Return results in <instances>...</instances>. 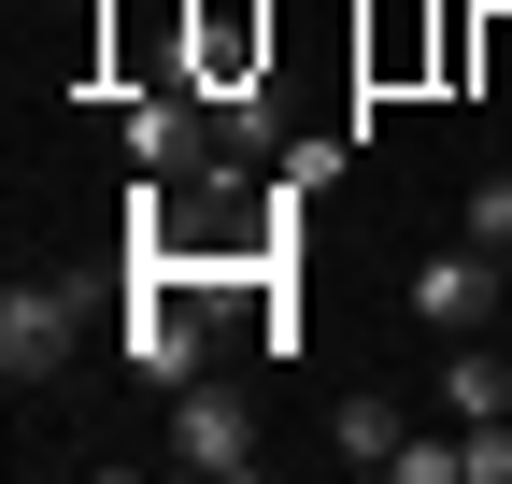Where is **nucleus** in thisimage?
Wrapping results in <instances>:
<instances>
[{
	"label": "nucleus",
	"instance_id": "nucleus-2",
	"mask_svg": "<svg viewBox=\"0 0 512 484\" xmlns=\"http://www.w3.org/2000/svg\"><path fill=\"white\" fill-rule=\"evenodd\" d=\"M72 342H86V299L72 285H15L0 299V385H57Z\"/></svg>",
	"mask_w": 512,
	"mask_h": 484
},
{
	"label": "nucleus",
	"instance_id": "nucleus-10",
	"mask_svg": "<svg viewBox=\"0 0 512 484\" xmlns=\"http://www.w3.org/2000/svg\"><path fill=\"white\" fill-rule=\"evenodd\" d=\"M498 271H512V257H498Z\"/></svg>",
	"mask_w": 512,
	"mask_h": 484
},
{
	"label": "nucleus",
	"instance_id": "nucleus-9",
	"mask_svg": "<svg viewBox=\"0 0 512 484\" xmlns=\"http://www.w3.org/2000/svg\"><path fill=\"white\" fill-rule=\"evenodd\" d=\"M470 242H484V257H512V186H484V200H470Z\"/></svg>",
	"mask_w": 512,
	"mask_h": 484
},
{
	"label": "nucleus",
	"instance_id": "nucleus-7",
	"mask_svg": "<svg viewBox=\"0 0 512 484\" xmlns=\"http://www.w3.org/2000/svg\"><path fill=\"white\" fill-rule=\"evenodd\" d=\"M342 470H384V456H399V399H342Z\"/></svg>",
	"mask_w": 512,
	"mask_h": 484
},
{
	"label": "nucleus",
	"instance_id": "nucleus-1",
	"mask_svg": "<svg viewBox=\"0 0 512 484\" xmlns=\"http://www.w3.org/2000/svg\"><path fill=\"white\" fill-rule=\"evenodd\" d=\"M128 371L143 385H200V271H171V257H143V285H128Z\"/></svg>",
	"mask_w": 512,
	"mask_h": 484
},
{
	"label": "nucleus",
	"instance_id": "nucleus-4",
	"mask_svg": "<svg viewBox=\"0 0 512 484\" xmlns=\"http://www.w3.org/2000/svg\"><path fill=\"white\" fill-rule=\"evenodd\" d=\"M498 299H512V271L484 257V242H456V257H427V271H413V314H427V328H484Z\"/></svg>",
	"mask_w": 512,
	"mask_h": 484
},
{
	"label": "nucleus",
	"instance_id": "nucleus-3",
	"mask_svg": "<svg viewBox=\"0 0 512 484\" xmlns=\"http://www.w3.org/2000/svg\"><path fill=\"white\" fill-rule=\"evenodd\" d=\"M171 470L242 484V470H256V413H242L228 385H171Z\"/></svg>",
	"mask_w": 512,
	"mask_h": 484
},
{
	"label": "nucleus",
	"instance_id": "nucleus-5",
	"mask_svg": "<svg viewBox=\"0 0 512 484\" xmlns=\"http://www.w3.org/2000/svg\"><path fill=\"white\" fill-rule=\"evenodd\" d=\"M128 157H143V171H171V157H200V100H128Z\"/></svg>",
	"mask_w": 512,
	"mask_h": 484
},
{
	"label": "nucleus",
	"instance_id": "nucleus-8",
	"mask_svg": "<svg viewBox=\"0 0 512 484\" xmlns=\"http://www.w3.org/2000/svg\"><path fill=\"white\" fill-rule=\"evenodd\" d=\"M384 470H399V484H470V442H399Z\"/></svg>",
	"mask_w": 512,
	"mask_h": 484
},
{
	"label": "nucleus",
	"instance_id": "nucleus-6",
	"mask_svg": "<svg viewBox=\"0 0 512 484\" xmlns=\"http://www.w3.org/2000/svg\"><path fill=\"white\" fill-rule=\"evenodd\" d=\"M441 399H456L470 428H484V413H512V356H498V342H456V356H441Z\"/></svg>",
	"mask_w": 512,
	"mask_h": 484
}]
</instances>
